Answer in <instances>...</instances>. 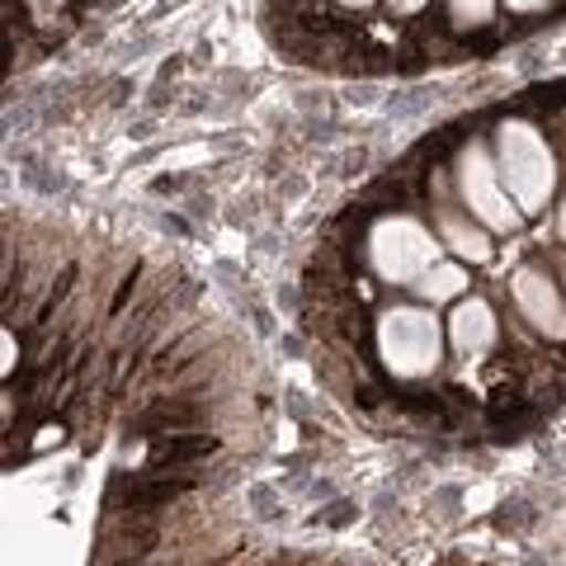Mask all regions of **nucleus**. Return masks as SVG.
<instances>
[{
	"label": "nucleus",
	"mask_w": 566,
	"mask_h": 566,
	"mask_svg": "<svg viewBox=\"0 0 566 566\" xmlns=\"http://www.w3.org/2000/svg\"><path fill=\"white\" fill-rule=\"evenodd\" d=\"M495 166H501V180L510 189V199L524 218H534L553 203L557 189V156L547 147V137L524 118H505L495 128Z\"/></svg>",
	"instance_id": "1"
},
{
	"label": "nucleus",
	"mask_w": 566,
	"mask_h": 566,
	"mask_svg": "<svg viewBox=\"0 0 566 566\" xmlns=\"http://www.w3.org/2000/svg\"><path fill=\"white\" fill-rule=\"evenodd\" d=\"M378 354H382L387 374L424 378L444 359V326L424 307H387L378 316Z\"/></svg>",
	"instance_id": "2"
},
{
	"label": "nucleus",
	"mask_w": 566,
	"mask_h": 566,
	"mask_svg": "<svg viewBox=\"0 0 566 566\" xmlns=\"http://www.w3.org/2000/svg\"><path fill=\"white\" fill-rule=\"evenodd\" d=\"M453 185H458L463 208L486 227V232H515L520 227V208H515V199H510V189L501 180L495 151H486L482 142H468V147L458 151Z\"/></svg>",
	"instance_id": "3"
},
{
	"label": "nucleus",
	"mask_w": 566,
	"mask_h": 566,
	"mask_svg": "<svg viewBox=\"0 0 566 566\" xmlns=\"http://www.w3.org/2000/svg\"><path fill=\"white\" fill-rule=\"evenodd\" d=\"M439 245L430 227L416 218H378L368 232V264L382 283H416L430 264H439Z\"/></svg>",
	"instance_id": "4"
},
{
	"label": "nucleus",
	"mask_w": 566,
	"mask_h": 566,
	"mask_svg": "<svg viewBox=\"0 0 566 566\" xmlns=\"http://www.w3.org/2000/svg\"><path fill=\"white\" fill-rule=\"evenodd\" d=\"M510 293H515L520 316L538 335H547V340H566V297L557 293V283L547 279L543 270H534V264L515 270V279H510Z\"/></svg>",
	"instance_id": "5"
},
{
	"label": "nucleus",
	"mask_w": 566,
	"mask_h": 566,
	"mask_svg": "<svg viewBox=\"0 0 566 566\" xmlns=\"http://www.w3.org/2000/svg\"><path fill=\"white\" fill-rule=\"evenodd\" d=\"M495 335H501V322H495V312H491L486 297H458V307L449 316L453 349L463 354V359H476V354H486L495 345Z\"/></svg>",
	"instance_id": "6"
},
{
	"label": "nucleus",
	"mask_w": 566,
	"mask_h": 566,
	"mask_svg": "<svg viewBox=\"0 0 566 566\" xmlns=\"http://www.w3.org/2000/svg\"><path fill=\"white\" fill-rule=\"evenodd\" d=\"M439 241L449 245L453 255H463L472 264H486L491 260V232L476 218H468V212H458V208H439Z\"/></svg>",
	"instance_id": "7"
},
{
	"label": "nucleus",
	"mask_w": 566,
	"mask_h": 566,
	"mask_svg": "<svg viewBox=\"0 0 566 566\" xmlns=\"http://www.w3.org/2000/svg\"><path fill=\"white\" fill-rule=\"evenodd\" d=\"M411 289L424 297V303H458V297H463V289H468V270L463 264H449V260H439V264H430V270H424Z\"/></svg>",
	"instance_id": "8"
},
{
	"label": "nucleus",
	"mask_w": 566,
	"mask_h": 566,
	"mask_svg": "<svg viewBox=\"0 0 566 566\" xmlns=\"http://www.w3.org/2000/svg\"><path fill=\"white\" fill-rule=\"evenodd\" d=\"M449 20L458 29H486L495 20V0H449Z\"/></svg>",
	"instance_id": "9"
},
{
	"label": "nucleus",
	"mask_w": 566,
	"mask_h": 566,
	"mask_svg": "<svg viewBox=\"0 0 566 566\" xmlns=\"http://www.w3.org/2000/svg\"><path fill=\"white\" fill-rule=\"evenodd\" d=\"M505 6L515 10V14H538V10L553 6V0H505Z\"/></svg>",
	"instance_id": "10"
},
{
	"label": "nucleus",
	"mask_w": 566,
	"mask_h": 566,
	"mask_svg": "<svg viewBox=\"0 0 566 566\" xmlns=\"http://www.w3.org/2000/svg\"><path fill=\"white\" fill-rule=\"evenodd\" d=\"M424 6H430V0H387V10L392 14H420Z\"/></svg>",
	"instance_id": "11"
},
{
	"label": "nucleus",
	"mask_w": 566,
	"mask_h": 566,
	"mask_svg": "<svg viewBox=\"0 0 566 566\" xmlns=\"http://www.w3.org/2000/svg\"><path fill=\"white\" fill-rule=\"evenodd\" d=\"M57 6H62V0H29V10H33V14H52Z\"/></svg>",
	"instance_id": "12"
},
{
	"label": "nucleus",
	"mask_w": 566,
	"mask_h": 566,
	"mask_svg": "<svg viewBox=\"0 0 566 566\" xmlns=\"http://www.w3.org/2000/svg\"><path fill=\"white\" fill-rule=\"evenodd\" d=\"M0 368H6V374L14 368V335L10 331H6V359H0Z\"/></svg>",
	"instance_id": "13"
},
{
	"label": "nucleus",
	"mask_w": 566,
	"mask_h": 566,
	"mask_svg": "<svg viewBox=\"0 0 566 566\" xmlns=\"http://www.w3.org/2000/svg\"><path fill=\"white\" fill-rule=\"evenodd\" d=\"M340 10H374V0H335Z\"/></svg>",
	"instance_id": "14"
},
{
	"label": "nucleus",
	"mask_w": 566,
	"mask_h": 566,
	"mask_svg": "<svg viewBox=\"0 0 566 566\" xmlns=\"http://www.w3.org/2000/svg\"><path fill=\"white\" fill-rule=\"evenodd\" d=\"M557 232H562V241H566V203H562V222H557Z\"/></svg>",
	"instance_id": "15"
}]
</instances>
